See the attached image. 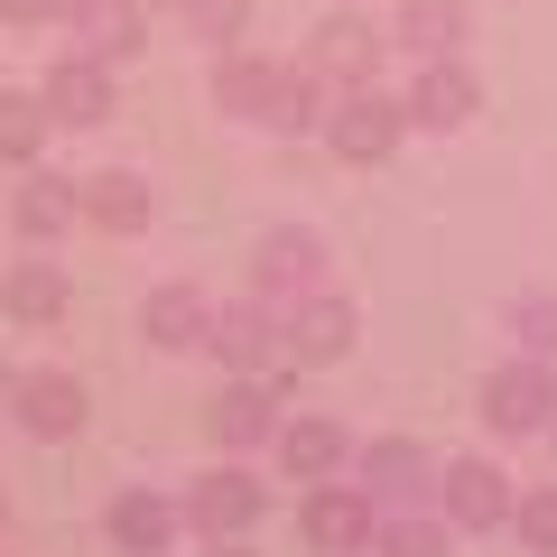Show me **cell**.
Listing matches in <instances>:
<instances>
[{"instance_id":"52a82bcc","label":"cell","mask_w":557,"mask_h":557,"mask_svg":"<svg viewBox=\"0 0 557 557\" xmlns=\"http://www.w3.org/2000/svg\"><path fill=\"white\" fill-rule=\"evenodd\" d=\"M317 288H325V242L307 233V223H278V233H260V251H251V298L298 307V298H317Z\"/></svg>"},{"instance_id":"5bb4252c","label":"cell","mask_w":557,"mask_h":557,"mask_svg":"<svg viewBox=\"0 0 557 557\" xmlns=\"http://www.w3.org/2000/svg\"><path fill=\"white\" fill-rule=\"evenodd\" d=\"M121 65H94V57H75V47H65L57 65H47V112H57V131H94V121H112L121 112Z\"/></svg>"},{"instance_id":"cb8c5ba5","label":"cell","mask_w":557,"mask_h":557,"mask_svg":"<svg viewBox=\"0 0 557 557\" xmlns=\"http://www.w3.org/2000/svg\"><path fill=\"white\" fill-rule=\"evenodd\" d=\"M325 112H335V84L298 57V65H278V94H270V121H260V131H288V139H298V131H325Z\"/></svg>"},{"instance_id":"f1b7e54d","label":"cell","mask_w":557,"mask_h":557,"mask_svg":"<svg viewBox=\"0 0 557 557\" xmlns=\"http://www.w3.org/2000/svg\"><path fill=\"white\" fill-rule=\"evenodd\" d=\"M511 354H539V362H557V298H511Z\"/></svg>"},{"instance_id":"9c48e42d","label":"cell","mask_w":557,"mask_h":557,"mask_svg":"<svg viewBox=\"0 0 557 557\" xmlns=\"http://www.w3.org/2000/svg\"><path fill=\"white\" fill-rule=\"evenodd\" d=\"M511 474H502L493 456H446L437 465V511L456 520V530H511Z\"/></svg>"},{"instance_id":"7c38bea8","label":"cell","mask_w":557,"mask_h":557,"mask_svg":"<svg viewBox=\"0 0 557 557\" xmlns=\"http://www.w3.org/2000/svg\"><path fill=\"white\" fill-rule=\"evenodd\" d=\"M84 409H94V399H84V381L65 372V362H38V372H20V391H10V418H20L38 446H65L84 428Z\"/></svg>"},{"instance_id":"8fae6325","label":"cell","mask_w":557,"mask_h":557,"mask_svg":"<svg viewBox=\"0 0 557 557\" xmlns=\"http://www.w3.org/2000/svg\"><path fill=\"white\" fill-rule=\"evenodd\" d=\"M205 437H214L223 456L278 446V381H260V372H233V381L214 391V409H205Z\"/></svg>"},{"instance_id":"44dd1931","label":"cell","mask_w":557,"mask_h":557,"mask_svg":"<svg viewBox=\"0 0 557 557\" xmlns=\"http://www.w3.org/2000/svg\"><path fill=\"white\" fill-rule=\"evenodd\" d=\"M10 223H20V242H65L84 223V196H75V177H47V168H28V186L10 196Z\"/></svg>"},{"instance_id":"e0dca14e","label":"cell","mask_w":557,"mask_h":557,"mask_svg":"<svg viewBox=\"0 0 557 557\" xmlns=\"http://www.w3.org/2000/svg\"><path fill=\"white\" fill-rule=\"evenodd\" d=\"M483 112V84L465 57H428L409 84V131H465V121Z\"/></svg>"},{"instance_id":"603a6c76","label":"cell","mask_w":557,"mask_h":557,"mask_svg":"<svg viewBox=\"0 0 557 557\" xmlns=\"http://www.w3.org/2000/svg\"><path fill=\"white\" fill-rule=\"evenodd\" d=\"M270 94H278V65L270 57H251V47H223V57H214V112L270 121Z\"/></svg>"},{"instance_id":"9a60e30c","label":"cell","mask_w":557,"mask_h":557,"mask_svg":"<svg viewBox=\"0 0 557 557\" xmlns=\"http://www.w3.org/2000/svg\"><path fill=\"white\" fill-rule=\"evenodd\" d=\"M75 196H84V223L112 233V242H131V233L159 223V186L139 177V168H94V177H75Z\"/></svg>"},{"instance_id":"8992f818","label":"cell","mask_w":557,"mask_h":557,"mask_svg":"<svg viewBox=\"0 0 557 557\" xmlns=\"http://www.w3.org/2000/svg\"><path fill=\"white\" fill-rule=\"evenodd\" d=\"M260 511H270V483L242 474V465H214V474L186 483V530L196 539H251Z\"/></svg>"},{"instance_id":"7a4b0ae2","label":"cell","mask_w":557,"mask_h":557,"mask_svg":"<svg viewBox=\"0 0 557 557\" xmlns=\"http://www.w3.org/2000/svg\"><path fill=\"white\" fill-rule=\"evenodd\" d=\"M474 409H483L493 437H548V428H557V372H548L539 354H511V362L483 372Z\"/></svg>"},{"instance_id":"e575fe53","label":"cell","mask_w":557,"mask_h":557,"mask_svg":"<svg viewBox=\"0 0 557 557\" xmlns=\"http://www.w3.org/2000/svg\"><path fill=\"white\" fill-rule=\"evenodd\" d=\"M548 437H557V428H548Z\"/></svg>"},{"instance_id":"4316f807","label":"cell","mask_w":557,"mask_h":557,"mask_svg":"<svg viewBox=\"0 0 557 557\" xmlns=\"http://www.w3.org/2000/svg\"><path fill=\"white\" fill-rule=\"evenodd\" d=\"M186 38H205L223 57V47H242V28H251V0H177Z\"/></svg>"},{"instance_id":"2e32d148","label":"cell","mask_w":557,"mask_h":557,"mask_svg":"<svg viewBox=\"0 0 557 557\" xmlns=\"http://www.w3.org/2000/svg\"><path fill=\"white\" fill-rule=\"evenodd\" d=\"M186 530V502L149 493V483H131V493H112V511H102V539H112L121 557H168Z\"/></svg>"},{"instance_id":"1f68e13d","label":"cell","mask_w":557,"mask_h":557,"mask_svg":"<svg viewBox=\"0 0 557 557\" xmlns=\"http://www.w3.org/2000/svg\"><path fill=\"white\" fill-rule=\"evenodd\" d=\"M10 391H20V372H10V362H0V409H10Z\"/></svg>"},{"instance_id":"5b68a950","label":"cell","mask_w":557,"mask_h":557,"mask_svg":"<svg viewBox=\"0 0 557 557\" xmlns=\"http://www.w3.org/2000/svg\"><path fill=\"white\" fill-rule=\"evenodd\" d=\"M278 335H288V372H325V362H344V354H354L362 307L344 298V288H317V298L278 307Z\"/></svg>"},{"instance_id":"f546056e","label":"cell","mask_w":557,"mask_h":557,"mask_svg":"<svg viewBox=\"0 0 557 557\" xmlns=\"http://www.w3.org/2000/svg\"><path fill=\"white\" fill-rule=\"evenodd\" d=\"M65 0H0V28H57Z\"/></svg>"},{"instance_id":"836d02e7","label":"cell","mask_w":557,"mask_h":557,"mask_svg":"<svg viewBox=\"0 0 557 557\" xmlns=\"http://www.w3.org/2000/svg\"><path fill=\"white\" fill-rule=\"evenodd\" d=\"M0 530H10V502H0Z\"/></svg>"},{"instance_id":"ac0fdd59","label":"cell","mask_w":557,"mask_h":557,"mask_svg":"<svg viewBox=\"0 0 557 557\" xmlns=\"http://www.w3.org/2000/svg\"><path fill=\"white\" fill-rule=\"evenodd\" d=\"M0 317L28 325V335H47V325L75 317V278H65L57 260H10V278H0Z\"/></svg>"},{"instance_id":"484cf974","label":"cell","mask_w":557,"mask_h":557,"mask_svg":"<svg viewBox=\"0 0 557 557\" xmlns=\"http://www.w3.org/2000/svg\"><path fill=\"white\" fill-rule=\"evenodd\" d=\"M47 139H57V112H47V94H0V159L10 168H38Z\"/></svg>"},{"instance_id":"4fadbf2b","label":"cell","mask_w":557,"mask_h":557,"mask_svg":"<svg viewBox=\"0 0 557 557\" xmlns=\"http://www.w3.org/2000/svg\"><path fill=\"white\" fill-rule=\"evenodd\" d=\"M65 38H75V57L94 65H131L139 47H149V10L139 0H65Z\"/></svg>"},{"instance_id":"83f0119b","label":"cell","mask_w":557,"mask_h":557,"mask_svg":"<svg viewBox=\"0 0 557 557\" xmlns=\"http://www.w3.org/2000/svg\"><path fill=\"white\" fill-rule=\"evenodd\" d=\"M511 530L530 557H557V483H530V493L511 502Z\"/></svg>"},{"instance_id":"277c9868","label":"cell","mask_w":557,"mask_h":557,"mask_svg":"<svg viewBox=\"0 0 557 557\" xmlns=\"http://www.w3.org/2000/svg\"><path fill=\"white\" fill-rule=\"evenodd\" d=\"M205 354H214L223 372L288 381V335H278V307H270V298H233V307H214V335H205Z\"/></svg>"},{"instance_id":"ffe728a7","label":"cell","mask_w":557,"mask_h":557,"mask_svg":"<svg viewBox=\"0 0 557 557\" xmlns=\"http://www.w3.org/2000/svg\"><path fill=\"white\" fill-rule=\"evenodd\" d=\"M354 465V437H344L325 409H298V418H278V474L288 483H325Z\"/></svg>"},{"instance_id":"6da1fadb","label":"cell","mask_w":557,"mask_h":557,"mask_svg":"<svg viewBox=\"0 0 557 557\" xmlns=\"http://www.w3.org/2000/svg\"><path fill=\"white\" fill-rule=\"evenodd\" d=\"M317 139L335 149L344 168H381L399 139H409V94H381V84H344Z\"/></svg>"},{"instance_id":"3957f363","label":"cell","mask_w":557,"mask_h":557,"mask_svg":"<svg viewBox=\"0 0 557 557\" xmlns=\"http://www.w3.org/2000/svg\"><path fill=\"white\" fill-rule=\"evenodd\" d=\"M372 530H381V502L362 493V483H307V502H298V539L317 557H372Z\"/></svg>"},{"instance_id":"4dcf8cb0","label":"cell","mask_w":557,"mask_h":557,"mask_svg":"<svg viewBox=\"0 0 557 557\" xmlns=\"http://www.w3.org/2000/svg\"><path fill=\"white\" fill-rule=\"evenodd\" d=\"M205 557H251V548H242V539H205Z\"/></svg>"},{"instance_id":"30bf717a","label":"cell","mask_w":557,"mask_h":557,"mask_svg":"<svg viewBox=\"0 0 557 557\" xmlns=\"http://www.w3.org/2000/svg\"><path fill=\"white\" fill-rule=\"evenodd\" d=\"M354 474H362V493H372L381 511L437 502V456H428L418 437H372V446H354Z\"/></svg>"},{"instance_id":"ba28073f","label":"cell","mask_w":557,"mask_h":557,"mask_svg":"<svg viewBox=\"0 0 557 557\" xmlns=\"http://www.w3.org/2000/svg\"><path fill=\"white\" fill-rule=\"evenodd\" d=\"M381 47H391V28H372V10H325L307 38V65L344 94V84H381Z\"/></svg>"},{"instance_id":"d6986e66","label":"cell","mask_w":557,"mask_h":557,"mask_svg":"<svg viewBox=\"0 0 557 557\" xmlns=\"http://www.w3.org/2000/svg\"><path fill=\"white\" fill-rule=\"evenodd\" d=\"M139 335L159 344V354H196V344L214 335V298H205L196 278H168V288L139 298Z\"/></svg>"},{"instance_id":"d6a6232c","label":"cell","mask_w":557,"mask_h":557,"mask_svg":"<svg viewBox=\"0 0 557 557\" xmlns=\"http://www.w3.org/2000/svg\"><path fill=\"white\" fill-rule=\"evenodd\" d=\"M139 10H177V0H139Z\"/></svg>"},{"instance_id":"7402d4cb","label":"cell","mask_w":557,"mask_h":557,"mask_svg":"<svg viewBox=\"0 0 557 557\" xmlns=\"http://www.w3.org/2000/svg\"><path fill=\"white\" fill-rule=\"evenodd\" d=\"M465 38H474L465 0H399V20H391V47H409L418 65L428 57H465Z\"/></svg>"},{"instance_id":"d4e9b609","label":"cell","mask_w":557,"mask_h":557,"mask_svg":"<svg viewBox=\"0 0 557 557\" xmlns=\"http://www.w3.org/2000/svg\"><path fill=\"white\" fill-rule=\"evenodd\" d=\"M372 557H456V520L428 502V511H381V530H372Z\"/></svg>"}]
</instances>
